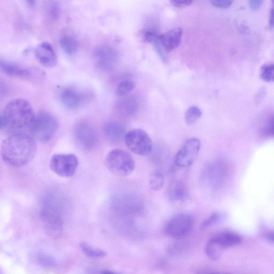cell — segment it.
I'll return each instance as SVG.
<instances>
[{
	"label": "cell",
	"instance_id": "1",
	"mask_svg": "<svg viewBox=\"0 0 274 274\" xmlns=\"http://www.w3.org/2000/svg\"><path fill=\"white\" fill-rule=\"evenodd\" d=\"M37 145L32 136L16 133L7 137L2 145V157L12 167L27 165L35 156Z\"/></svg>",
	"mask_w": 274,
	"mask_h": 274
},
{
	"label": "cell",
	"instance_id": "20",
	"mask_svg": "<svg viewBox=\"0 0 274 274\" xmlns=\"http://www.w3.org/2000/svg\"><path fill=\"white\" fill-rule=\"evenodd\" d=\"M0 67L6 75L13 77H18L23 79L26 68L13 62L1 59Z\"/></svg>",
	"mask_w": 274,
	"mask_h": 274
},
{
	"label": "cell",
	"instance_id": "24",
	"mask_svg": "<svg viewBox=\"0 0 274 274\" xmlns=\"http://www.w3.org/2000/svg\"><path fill=\"white\" fill-rule=\"evenodd\" d=\"M164 175L158 171H153L149 176V186L153 191H158L164 186Z\"/></svg>",
	"mask_w": 274,
	"mask_h": 274
},
{
	"label": "cell",
	"instance_id": "26",
	"mask_svg": "<svg viewBox=\"0 0 274 274\" xmlns=\"http://www.w3.org/2000/svg\"><path fill=\"white\" fill-rule=\"evenodd\" d=\"M135 83L130 80H124L120 82L116 90V95L118 97H125L134 89Z\"/></svg>",
	"mask_w": 274,
	"mask_h": 274
},
{
	"label": "cell",
	"instance_id": "35",
	"mask_svg": "<svg viewBox=\"0 0 274 274\" xmlns=\"http://www.w3.org/2000/svg\"><path fill=\"white\" fill-rule=\"evenodd\" d=\"M263 0H248V4L252 11H256L260 8Z\"/></svg>",
	"mask_w": 274,
	"mask_h": 274
},
{
	"label": "cell",
	"instance_id": "38",
	"mask_svg": "<svg viewBox=\"0 0 274 274\" xmlns=\"http://www.w3.org/2000/svg\"><path fill=\"white\" fill-rule=\"evenodd\" d=\"M268 238L270 240V241L274 242V233L269 234L268 235Z\"/></svg>",
	"mask_w": 274,
	"mask_h": 274
},
{
	"label": "cell",
	"instance_id": "19",
	"mask_svg": "<svg viewBox=\"0 0 274 274\" xmlns=\"http://www.w3.org/2000/svg\"><path fill=\"white\" fill-rule=\"evenodd\" d=\"M118 207L126 213H134L143 209V202L140 197L135 195L128 194L122 196Z\"/></svg>",
	"mask_w": 274,
	"mask_h": 274
},
{
	"label": "cell",
	"instance_id": "16",
	"mask_svg": "<svg viewBox=\"0 0 274 274\" xmlns=\"http://www.w3.org/2000/svg\"><path fill=\"white\" fill-rule=\"evenodd\" d=\"M59 45L63 52L68 56L75 55L80 48V42L74 32L70 29H64L60 34Z\"/></svg>",
	"mask_w": 274,
	"mask_h": 274
},
{
	"label": "cell",
	"instance_id": "11",
	"mask_svg": "<svg viewBox=\"0 0 274 274\" xmlns=\"http://www.w3.org/2000/svg\"><path fill=\"white\" fill-rule=\"evenodd\" d=\"M200 146V141L195 138L185 142L176 154L175 165L180 168L191 166L198 155Z\"/></svg>",
	"mask_w": 274,
	"mask_h": 274
},
{
	"label": "cell",
	"instance_id": "13",
	"mask_svg": "<svg viewBox=\"0 0 274 274\" xmlns=\"http://www.w3.org/2000/svg\"><path fill=\"white\" fill-rule=\"evenodd\" d=\"M90 97L89 93L73 87L65 88L59 94L61 104L70 110L79 109L88 101Z\"/></svg>",
	"mask_w": 274,
	"mask_h": 274
},
{
	"label": "cell",
	"instance_id": "27",
	"mask_svg": "<svg viewBox=\"0 0 274 274\" xmlns=\"http://www.w3.org/2000/svg\"><path fill=\"white\" fill-rule=\"evenodd\" d=\"M261 134L265 137L274 136V114L270 115L261 127Z\"/></svg>",
	"mask_w": 274,
	"mask_h": 274
},
{
	"label": "cell",
	"instance_id": "23",
	"mask_svg": "<svg viewBox=\"0 0 274 274\" xmlns=\"http://www.w3.org/2000/svg\"><path fill=\"white\" fill-rule=\"evenodd\" d=\"M131 98H124L119 100L116 105V109L119 113L128 115L132 114L135 110L136 103Z\"/></svg>",
	"mask_w": 274,
	"mask_h": 274
},
{
	"label": "cell",
	"instance_id": "4",
	"mask_svg": "<svg viewBox=\"0 0 274 274\" xmlns=\"http://www.w3.org/2000/svg\"><path fill=\"white\" fill-rule=\"evenodd\" d=\"M58 127V122L55 116L43 110L36 115L30 130L38 141L47 142L53 139Z\"/></svg>",
	"mask_w": 274,
	"mask_h": 274
},
{
	"label": "cell",
	"instance_id": "21",
	"mask_svg": "<svg viewBox=\"0 0 274 274\" xmlns=\"http://www.w3.org/2000/svg\"><path fill=\"white\" fill-rule=\"evenodd\" d=\"M46 74L41 68L37 67L26 68L23 80L34 84L42 82L45 79Z\"/></svg>",
	"mask_w": 274,
	"mask_h": 274
},
{
	"label": "cell",
	"instance_id": "31",
	"mask_svg": "<svg viewBox=\"0 0 274 274\" xmlns=\"http://www.w3.org/2000/svg\"><path fill=\"white\" fill-rule=\"evenodd\" d=\"M47 14L50 18L56 19L59 15V8L55 2H50L47 6Z\"/></svg>",
	"mask_w": 274,
	"mask_h": 274
},
{
	"label": "cell",
	"instance_id": "32",
	"mask_svg": "<svg viewBox=\"0 0 274 274\" xmlns=\"http://www.w3.org/2000/svg\"><path fill=\"white\" fill-rule=\"evenodd\" d=\"M209 1L214 7L220 9H227L232 5L234 0H209Z\"/></svg>",
	"mask_w": 274,
	"mask_h": 274
},
{
	"label": "cell",
	"instance_id": "3",
	"mask_svg": "<svg viewBox=\"0 0 274 274\" xmlns=\"http://www.w3.org/2000/svg\"><path fill=\"white\" fill-rule=\"evenodd\" d=\"M105 165L110 173L121 177L130 175L135 169V162L130 154L119 149L113 150L108 153Z\"/></svg>",
	"mask_w": 274,
	"mask_h": 274
},
{
	"label": "cell",
	"instance_id": "37",
	"mask_svg": "<svg viewBox=\"0 0 274 274\" xmlns=\"http://www.w3.org/2000/svg\"><path fill=\"white\" fill-rule=\"evenodd\" d=\"M27 4L30 7H34L36 4L37 0H24Z\"/></svg>",
	"mask_w": 274,
	"mask_h": 274
},
{
	"label": "cell",
	"instance_id": "17",
	"mask_svg": "<svg viewBox=\"0 0 274 274\" xmlns=\"http://www.w3.org/2000/svg\"><path fill=\"white\" fill-rule=\"evenodd\" d=\"M102 131L106 138L114 143H118L124 140L125 129L121 124L109 121L104 123L102 125Z\"/></svg>",
	"mask_w": 274,
	"mask_h": 274
},
{
	"label": "cell",
	"instance_id": "36",
	"mask_svg": "<svg viewBox=\"0 0 274 274\" xmlns=\"http://www.w3.org/2000/svg\"><path fill=\"white\" fill-rule=\"evenodd\" d=\"M271 9L269 16V26L271 28L274 27V0H271Z\"/></svg>",
	"mask_w": 274,
	"mask_h": 274
},
{
	"label": "cell",
	"instance_id": "30",
	"mask_svg": "<svg viewBox=\"0 0 274 274\" xmlns=\"http://www.w3.org/2000/svg\"><path fill=\"white\" fill-rule=\"evenodd\" d=\"M219 218L220 216L218 213H213L207 219H206L203 222H202L201 224V228L202 229H207L209 228L214 224H215L219 219Z\"/></svg>",
	"mask_w": 274,
	"mask_h": 274
},
{
	"label": "cell",
	"instance_id": "22",
	"mask_svg": "<svg viewBox=\"0 0 274 274\" xmlns=\"http://www.w3.org/2000/svg\"><path fill=\"white\" fill-rule=\"evenodd\" d=\"M80 247L82 252L89 258L93 259H101L106 257L108 253L99 248L94 247L87 243H80Z\"/></svg>",
	"mask_w": 274,
	"mask_h": 274
},
{
	"label": "cell",
	"instance_id": "5",
	"mask_svg": "<svg viewBox=\"0 0 274 274\" xmlns=\"http://www.w3.org/2000/svg\"><path fill=\"white\" fill-rule=\"evenodd\" d=\"M241 241V237L235 233H221L211 237L206 246L205 252L210 259L216 260L226 248L237 246Z\"/></svg>",
	"mask_w": 274,
	"mask_h": 274
},
{
	"label": "cell",
	"instance_id": "9",
	"mask_svg": "<svg viewBox=\"0 0 274 274\" xmlns=\"http://www.w3.org/2000/svg\"><path fill=\"white\" fill-rule=\"evenodd\" d=\"M79 165V161L74 154H56L51 158L50 168L54 173L62 177L74 175Z\"/></svg>",
	"mask_w": 274,
	"mask_h": 274
},
{
	"label": "cell",
	"instance_id": "7",
	"mask_svg": "<svg viewBox=\"0 0 274 274\" xmlns=\"http://www.w3.org/2000/svg\"><path fill=\"white\" fill-rule=\"evenodd\" d=\"M194 225V218L190 214L181 213L167 222L165 231L167 235L176 239H182L190 233Z\"/></svg>",
	"mask_w": 274,
	"mask_h": 274
},
{
	"label": "cell",
	"instance_id": "6",
	"mask_svg": "<svg viewBox=\"0 0 274 274\" xmlns=\"http://www.w3.org/2000/svg\"><path fill=\"white\" fill-rule=\"evenodd\" d=\"M40 219L48 236L53 239L61 236L63 232V220L57 206H46L41 210Z\"/></svg>",
	"mask_w": 274,
	"mask_h": 274
},
{
	"label": "cell",
	"instance_id": "25",
	"mask_svg": "<svg viewBox=\"0 0 274 274\" xmlns=\"http://www.w3.org/2000/svg\"><path fill=\"white\" fill-rule=\"evenodd\" d=\"M202 111L196 106H192L188 108L185 114V121L188 125L194 124L201 118Z\"/></svg>",
	"mask_w": 274,
	"mask_h": 274
},
{
	"label": "cell",
	"instance_id": "8",
	"mask_svg": "<svg viewBox=\"0 0 274 274\" xmlns=\"http://www.w3.org/2000/svg\"><path fill=\"white\" fill-rule=\"evenodd\" d=\"M73 134L77 145L85 150H91L98 144L99 139L95 128L84 120H81L75 124Z\"/></svg>",
	"mask_w": 274,
	"mask_h": 274
},
{
	"label": "cell",
	"instance_id": "2",
	"mask_svg": "<svg viewBox=\"0 0 274 274\" xmlns=\"http://www.w3.org/2000/svg\"><path fill=\"white\" fill-rule=\"evenodd\" d=\"M36 115L27 100L19 98L8 103L0 117L1 130H24L32 126Z\"/></svg>",
	"mask_w": 274,
	"mask_h": 274
},
{
	"label": "cell",
	"instance_id": "28",
	"mask_svg": "<svg viewBox=\"0 0 274 274\" xmlns=\"http://www.w3.org/2000/svg\"><path fill=\"white\" fill-rule=\"evenodd\" d=\"M260 77L267 82H274V64L263 66L261 68Z\"/></svg>",
	"mask_w": 274,
	"mask_h": 274
},
{
	"label": "cell",
	"instance_id": "18",
	"mask_svg": "<svg viewBox=\"0 0 274 274\" xmlns=\"http://www.w3.org/2000/svg\"><path fill=\"white\" fill-rule=\"evenodd\" d=\"M167 195L169 200L174 202H184L188 198L186 186L181 181H175L170 185Z\"/></svg>",
	"mask_w": 274,
	"mask_h": 274
},
{
	"label": "cell",
	"instance_id": "14",
	"mask_svg": "<svg viewBox=\"0 0 274 274\" xmlns=\"http://www.w3.org/2000/svg\"><path fill=\"white\" fill-rule=\"evenodd\" d=\"M182 34V29L177 28L166 33L159 34L156 42H158L166 52L169 53L176 49L181 44Z\"/></svg>",
	"mask_w": 274,
	"mask_h": 274
},
{
	"label": "cell",
	"instance_id": "34",
	"mask_svg": "<svg viewBox=\"0 0 274 274\" xmlns=\"http://www.w3.org/2000/svg\"><path fill=\"white\" fill-rule=\"evenodd\" d=\"M38 261L42 265H44L45 266H52V265L55 264V261L53 259L47 256H40L38 259Z\"/></svg>",
	"mask_w": 274,
	"mask_h": 274
},
{
	"label": "cell",
	"instance_id": "33",
	"mask_svg": "<svg viewBox=\"0 0 274 274\" xmlns=\"http://www.w3.org/2000/svg\"><path fill=\"white\" fill-rule=\"evenodd\" d=\"M193 0H170L171 4L178 8H183L190 6Z\"/></svg>",
	"mask_w": 274,
	"mask_h": 274
},
{
	"label": "cell",
	"instance_id": "10",
	"mask_svg": "<svg viewBox=\"0 0 274 274\" xmlns=\"http://www.w3.org/2000/svg\"><path fill=\"white\" fill-rule=\"evenodd\" d=\"M124 141L127 148L137 155H147L152 149L150 136L141 128H135L127 132Z\"/></svg>",
	"mask_w": 274,
	"mask_h": 274
},
{
	"label": "cell",
	"instance_id": "12",
	"mask_svg": "<svg viewBox=\"0 0 274 274\" xmlns=\"http://www.w3.org/2000/svg\"><path fill=\"white\" fill-rule=\"evenodd\" d=\"M93 58L94 64L100 70L109 71L116 65L118 55L117 51L113 47L102 45L94 49Z\"/></svg>",
	"mask_w": 274,
	"mask_h": 274
},
{
	"label": "cell",
	"instance_id": "15",
	"mask_svg": "<svg viewBox=\"0 0 274 274\" xmlns=\"http://www.w3.org/2000/svg\"><path fill=\"white\" fill-rule=\"evenodd\" d=\"M35 56L38 61L47 67L54 66L57 63V57L52 45L48 42H41L35 49Z\"/></svg>",
	"mask_w": 274,
	"mask_h": 274
},
{
	"label": "cell",
	"instance_id": "29",
	"mask_svg": "<svg viewBox=\"0 0 274 274\" xmlns=\"http://www.w3.org/2000/svg\"><path fill=\"white\" fill-rule=\"evenodd\" d=\"M159 34L156 29L153 28H147L142 32V36L144 40L150 43H154L157 41Z\"/></svg>",
	"mask_w": 274,
	"mask_h": 274
}]
</instances>
